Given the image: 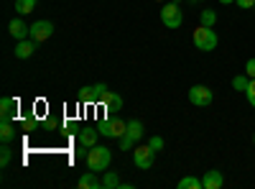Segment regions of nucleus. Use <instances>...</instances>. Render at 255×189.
I'll list each match as a JSON object with an SVG mask.
<instances>
[{"label":"nucleus","mask_w":255,"mask_h":189,"mask_svg":"<svg viewBox=\"0 0 255 189\" xmlns=\"http://www.w3.org/2000/svg\"><path fill=\"white\" fill-rule=\"evenodd\" d=\"M194 46L199 49V51H215L217 49V44H220V36L215 33V28H209V26H197L194 28Z\"/></svg>","instance_id":"nucleus-1"},{"label":"nucleus","mask_w":255,"mask_h":189,"mask_svg":"<svg viewBox=\"0 0 255 189\" xmlns=\"http://www.w3.org/2000/svg\"><path fill=\"white\" fill-rule=\"evenodd\" d=\"M113 161V151L108 146H92L90 149V156H87V166L92 172H105Z\"/></svg>","instance_id":"nucleus-2"},{"label":"nucleus","mask_w":255,"mask_h":189,"mask_svg":"<svg viewBox=\"0 0 255 189\" xmlns=\"http://www.w3.org/2000/svg\"><path fill=\"white\" fill-rule=\"evenodd\" d=\"M97 131L100 136H108V138H120L128 133V123L120 118H108V120H100L97 123Z\"/></svg>","instance_id":"nucleus-3"},{"label":"nucleus","mask_w":255,"mask_h":189,"mask_svg":"<svg viewBox=\"0 0 255 189\" xmlns=\"http://www.w3.org/2000/svg\"><path fill=\"white\" fill-rule=\"evenodd\" d=\"M181 20H184V15H181L179 3H166V5L161 8V23H163L166 28H179Z\"/></svg>","instance_id":"nucleus-4"},{"label":"nucleus","mask_w":255,"mask_h":189,"mask_svg":"<svg viewBox=\"0 0 255 189\" xmlns=\"http://www.w3.org/2000/svg\"><path fill=\"white\" fill-rule=\"evenodd\" d=\"M105 95H108V85H90V87H82V92H79V100L82 102H92V105H102V100H105Z\"/></svg>","instance_id":"nucleus-5"},{"label":"nucleus","mask_w":255,"mask_h":189,"mask_svg":"<svg viewBox=\"0 0 255 189\" xmlns=\"http://www.w3.org/2000/svg\"><path fill=\"white\" fill-rule=\"evenodd\" d=\"M189 102L197 108H207V105H212V90L207 85H194L189 90Z\"/></svg>","instance_id":"nucleus-6"},{"label":"nucleus","mask_w":255,"mask_h":189,"mask_svg":"<svg viewBox=\"0 0 255 189\" xmlns=\"http://www.w3.org/2000/svg\"><path fill=\"white\" fill-rule=\"evenodd\" d=\"M153 156H156V151L148 143L145 146H138V149L133 151V161H135L138 169H151V166H153Z\"/></svg>","instance_id":"nucleus-7"},{"label":"nucleus","mask_w":255,"mask_h":189,"mask_svg":"<svg viewBox=\"0 0 255 189\" xmlns=\"http://www.w3.org/2000/svg\"><path fill=\"white\" fill-rule=\"evenodd\" d=\"M36 44H41V41H46L54 36V23L51 20H36V23L31 26V33H28Z\"/></svg>","instance_id":"nucleus-8"},{"label":"nucleus","mask_w":255,"mask_h":189,"mask_svg":"<svg viewBox=\"0 0 255 189\" xmlns=\"http://www.w3.org/2000/svg\"><path fill=\"white\" fill-rule=\"evenodd\" d=\"M225 184V177H222V172H217V169H212V172H207L204 177H202V187L204 189H220Z\"/></svg>","instance_id":"nucleus-9"},{"label":"nucleus","mask_w":255,"mask_h":189,"mask_svg":"<svg viewBox=\"0 0 255 189\" xmlns=\"http://www.w3.org/2000/svg\"><path fill=\"white\" fill-rule=\"evenodd\" d=\"M8 33H10L13 38H18V41H20V38H26V36L31 33V26H26L20 18H13L10 23H8Z\"/></svg>","instance_id":"nucleus-10"},{"label":"nucleus","mask_w":255,"mask_h":189,"mask_svg":"<svg viewBox=\"0 0 255 189\" xmlns=\"http://www.w3.org/2000/svg\"><path fill=\"white\" fill-rule=\"evenodd\" d=\"M33 51H36V41L33 38H20L18 46H15V59H28V56H33Z\"/></svg>","instance_id":"nucleus-11"},{"label":"nucleus","mask_w":255,"mask_h":189,"mask_svg":"<svg viewBox=\"0 0 255 189\" xmlns=\"http://www.w3.org/2000/svg\"><path fill=\"white\" fill-rule=\"evenodd\" d=\"M15 110H18V100L15 97H3L0 100V118L3 120H13Z\"/></svg>","instance_id":"nucleus-12"},{"label":"nucleus","mask_w":255,"mask_h":189,"mask_svg":"<svg viewBox=\"0 0 255 189\" xmlns=\"http://www.w3.org/2000/svg\"><path fill=\"white\" fill-rule=\"evenodd\" d=\"M77 184H79V189H100V187H102V179L97 177V172L90 169L87 174H82V177H79Z\"/></svg>","instance_id":"nucleus-13"},{"label":"nucleus","mask_w":255,"mask_h":189,"mask_svg":"<svg viewBox=\"0 0 255 189\" xmlns=\"http://www.w3.org/2000/svg\"><path fill=\"white\" fill-rule=\"evenodd\" d=\"M102 108L110 110V113H113V110H120V108H123V97L108 90V95H105V100H102Z\"/></svg>","instance_id":"nucleus-14"},{"label":"nucleus","mask_w":255,"mask_h":189,"mask_svg":"<svg viewBox=\"0 0 255 189\" xmlns=\"http://www.w3.org/2000/svg\"><path fill=\"white\" fill-rule=\"evenodd\" d=\"M97 136H100V131L97 128H84V131H79V143H84V146H97Z\"/></svg>","instance_id":"nucleus-15"},{"label":"nucleus","mask_w":255,"mask_h":189,"mask_svg":"<svg viewBox=\"0 0 255 189\" xmlns=\"http://www.w3.org/2000/svg\"><path fill=\"white\" fill-rule=\"evenodd\" d=\"M0 138H3V143H10L15 138V125L10 120H3V125H0Z\"/></svg>","instance_id":"nucleus-16"},{"label":"nucleus","mask_w":255,"mask_h":189,"mask_svg":"<svg viewBox=\"0 0 255 189\" xmlns=\"http://www.w3.org/2000/svg\"><path fill=\"white\" fill-rule=\"evenodd\" d=\"M125 136H130V138L138 143V141L143 138V123H140V120H130V123H128V133H125Z\"/></svg>","instance_id":"nucleus-17"},{"label":"nucleus","mask_w":255,"mask_h":189,"mask_svg":"<svg viewBox=\"0 0 255 189\" xmlns=\"http://www.w3.org/2000/svg\"><path fill=\"white\" fill-rule=\"evenodd\" d=\"M199 23H202V26H209V28H215V23H217V13L212 10V8L202 10V15H199Z\"/></svg>","instance_id":"nucleus-18"},{"label":"nucleus","mask_w":255,"mask_h":189,"mask_svg":"<svg viewBox=\"0 0 255 189\" xmlns=\"http://www.w3.org/2000/svg\"><path fill=\"white\" fill-rule=\"evenodd\" d=\"M123 182H120V177L115 174V172H105V179H102V187L105 189H118Z\"/></svg>","instance_id":"nucleus-19"},{"label":"nucleus","mask_w":255,"mask_h":189,"mask_svg":"<svg viewBox=\"0 0 255 189\" xmlns=\"http://www.w3.org/2000/svg\"><path fill=\"white\" fill-rule=\"evenodd\" d=\"M179 189H204V187H202V179L197 177H184L179 179Z\"/></svg>","instance_id":"nucleus-20"},{"label":"nucleus","mask_w":255,"mask_h":189,"mask_svg":"<svg viewBox=\"0 0 255 189\" xmlns=\"http://www.w3.org/2000/svg\"><path fill=\"white\" fill-rule=\"evenodd\" d=\"M232 87H235L238 92H248V87H250V77H248V74H238L235 79H232Z\"/></svg>","instance_id":"nucleus-21"},{"label":"nucleus","mask_w":255,"mask_h":189,"mask_svg":"<svg viewBox=\"0 0 255 189\" xmlns=\"http://www.w3.org/2000/svg\"><path fill=\"white\" fill-rule=\"evenodd\" d=\"M33 8H36V0H15V10H18L20 15L31 13Z\"/></svg>","instance_id":"nucleus-22"},{"label":"nucleus","mask_w":255,"mask_h":189,"mask_svg":"<svg viewBox=\"0 0 255 189\" xmlns=\"http://www.w3.org/2000/svg\"><path fill=\"white\" fill-rule=\"evenodd\" d=\"M10 159H13V149H10L8 143H3V149H0V166L5 169V166L10 164Z\"/></svg>","instance_id":"nucleus-23"},{"label":"nucleus","mask_w":255,"mask_h":189,"mask_svg":"<svg viewBox=\"0 0 255 189\" xmlns=\"http://www.w3.org/2000/svg\"><path fill=\"white\" fill-rule=\"evenodd\" d=\"M148 146H151V149L158 154V151H163V138H161V136H153L151 141H148Z\"/></svg>","instance_id":"nucleus-24"},{"label":"nucleus","mask_w":255,"mask_h":189,"mask_svg":"<svg viewBox=\"0 0 255 189\" xmlns=\"http://www.w3.org/2000/svg\"><path fill=\"white\" fill-rule=\"evenodd\" d=\"M133 146H135V141H133L130 136H120V149H123V151H130Z\"/></svg>","instance_id":"nucleus-25"},{"label":"nucleus","mask_w":255,"mask_h":189,"mask_svg":"<svg viewBox=\"0 0 255 189\" xmlns=\"http://www.w3.org/2000/svg\"><path fill=\"white\" fill-rule=\"evenodd\" d=\"M245 95H248V102L255 108V79H250V87H248V92H245Z\"/></svg>","instance_id":"nucleus-26"},{"label":"nucleus","mask_w":255,"mask_h":189,"mask_svg":"<svg viewBox=\"0 0 255 189\" xmlns=\"http://www.w3.org/2000/svg\"><path fill=\"white\" fill-rule=\"evenodd\" d=\"M245 74L250 79H255V59H248V64H245Z\"/></svg>","instance_id":"nucleus-27"},{"label":"nucleus","mask_w":255,"mask_h":189,"mask_svg":"<svg viewBox=\"0 0 255 189\" xmlns=\"http://www.w3.org/2000/svg\"><path fill=\"white\" fill-rule=\"evenodd\" d=\"M235 3H238L240 8H253V5H255V0H235Z\"/></svg>","instance_id":"nucleus-28"},{"label":"nucleus","mask_w":255,"mask_h":189,"mask_svg":"<svg viewBox=\"0 0 255 189\" xmlns=\"http://www.w3.org/2000/svg\"><path fill=\"white\" fill-rule=\"evenodd\" d=\"M23 128H26V131H33V128H36V123H33V120H26Z\"/></svg>","instance_id":"nucleus-29"},{"label":"nucleus","mask_w":255,"mask_h":189,"mask_svg":"<svg viewBox=\"0 0 255 189\" xmlns=\"http://www.w3.org/2000/svg\"><path fill=\"white\" fill-rule=\"evenodd\" d=\"M220 3H222V5H230V3H235V0H220Z\"/></svg>","instance_id":"nucleus-30"},{"label":"nucleus","mask_w":255,"mask_h":189,"mask_svg":"<svg viewBox=\"0 0 255 189\" xmlns=\"http://www.w3.org/2000/svg\"><path fill=\"white\" fill-rule=\"evenodd\" d=\"M194 3H204V0H194Z\"/></svg>","instance_id":"nucleus-31"},{"label":"nucleus","mask_w":255,"mask_h":189,"mask_svg":"<svg viewBox=\"0 0 255 189\" xmlns=\"http://www.w3.org/2000/svg\"><path fill=\"white\" fill-rule=\"evenodd\" d=\"M253 143H255V133H253Z\"/></svg>","instance_id":"nucleus-32"},{"label":"nucleus","mask_w":255,"mask_h":189,"mask_svg":"<svg viewBox=\"0 0 255 189\" xmlns=\"http://www.w3.org/2000/svg\"><path fill=\"white\" fill-rule=\"evenodd\" d=\"M158 3H163V0H158Z\"/></svg>","instance_id":"nucleus-33"},{"label":"nucleus","mask_w":255,"mask_h":189,"mask_svg":"<svg viewBox=\"0 0 255 189\" xmlns=\"http://www.w3.org/2000/svg\"><path fill=\"white\" fill-rule=\"evenodd\" d=\"M253 10H255V5H253Z\"/></svg>","instance_id":"nucleus-34"}]
</instances>
